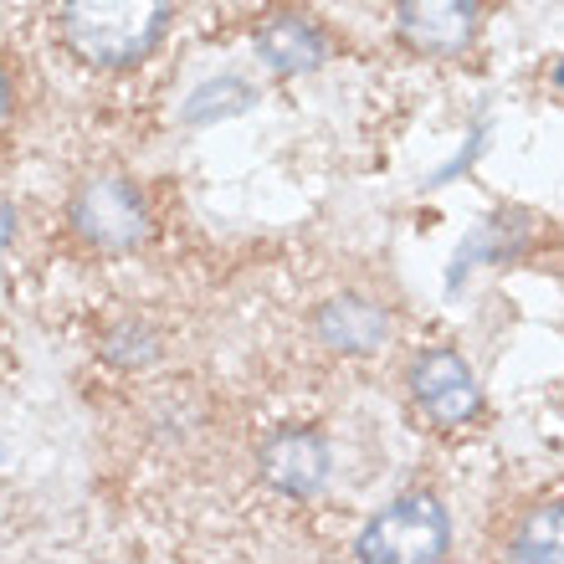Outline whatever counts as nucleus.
<instances>
[{
  "instance_id": "obj_4",
  "label": "nucleus",
  "mask_w": 564,
  "mask_h": 564,
  "mask_svg": "<svg viewBox=\"0 0 564 564\" xmlns=\"http://www.w3.org/2000/svg\"><path fill=\"white\" fill-rule=\"evenodd\" d=\"M411 395L436 426H462L482 411V390L457 349H426L411 365Z\"/></svg>"
},
{
  "instance_id": "obj_13",
  "label": "nucleus",
  "mask_w": 564,
  "mask_h": 564,
  "mask_svg": "<svg viewBox=\"0 0 564 564\" xmlns=\"http://www.w3.org/2000/svg\"><path fill=\"white\" fill-rule=\"evenodd\" d=\"M6 113H11V83H6V73H0V123H6Z\"/></svg>"
},
{
  "instance_id": "obj_14",
  "label": "nucleus",
  "mask_w": 564,
  "mask_h": 564,
  "mask_svg": "<svg viewBox=\"0 0 564 564\" xmlns=\"http://www.w3.org/2000/svg\"><path fill=\"white\" fill-rule=\"evenodd\" d=\"M554 83H560V88H564V62H560V67H554Z\"/></svg>"
},
{
  "instance_id": "obj_1",
  "label": "nucleus",
  "mask_w": 564,
  "mask_h": 564,
  "mask_svg": "<svg viewBox=\"0 0 564 564\" xmlns=\"http://www.w3.org/2000/svg\"><path fill=\"white\" fill-rule=\"evenodd\" d=\"M170 0H67L62 36L93 67H134L160 46Z\"/></svg>"
},
{
  "instance_id": "obj_10",
  "label": "nucleus",
  "mask_w": 564,
  "mask_h": 564,
  "mask_svg": "<svg viewBox=\"0 0 564 564\" xmlns=\"http://www.w3.org/2000/svg\"><path fill=\"white\" fill-rule=\"evenodd\" d=\"M241 108H252V88L241 83V77H216L206 88L191 93V104H185V119L191 123H210V119H231Z\"/></svg>"
},
{
  "instance_id": "obj_3",
  "label": "nucleus",
  "mask_w": 564,
  "mask_h": 564,
  "mask_svg": "<svg viewBox=\"0 0 564 564\" xmlns=\"http://www.w3.org/2000/svg\"><path fill=\"white\" fill-rule=\"evenodd\" d=\"M73 231L98 252H129L149 237V206L134 180L93 175L73 195Z\"/></svg>"
},
{
  "instance_id": "obj_7",
  "label": "nucleus",
  "mask_w": 564,
  "mask_h": 564,
  "mask_svg": "<svg viewBox=\"0 0 564 564\" xmlns=\"http://www.w3.org/2000/svg\"><path fill=\"white\" fill-rule=\"evenodd\" d=\"M313 334L334 355H380L390 339V313L380 303H370V297L344 293V297H328L318 308Z\"/></svg>"
},
{
  "instance_id": "obj_8",
  "label": "nucleus",
  "mask_w": 564,
  "mask_h": 564,
  "mask_svg": "<svg viewBox=\"0 0 564 564\" xmlns=\"http://www.w3.org/2000/svg\"><path fill=\"white\" fill-rule=\"evenodd\" d=\"M257 57L268 62L278 77H297V73H313L328 62V42L324 31L303 21V15H272L268 26L257 31Z\"/></svg>"
},
{
  "instance_id": "obj_5",
  "label": "nucleus",
  "mask_w": 564,
  "mask_h": 564,
  "mask_svg": "<svg viewBox=\"0 0 564 564\" xmlns=\"http://www.w3.org/2000/svg\"><path fill=\"white\" fill-rule=\"evenodd\" d=\"M395 26L416 57H457L477 36V0H401Z\"/></svg>"
},
{
  "instance_id": "obj_11",
  "label": "nucleus",
  "mask_w": 564,
  "mask_h": 564,
  "mask_svg": "<svg viewBox=\"0 0 564 564\" xmlns=\"http://www.w3.org/2000/svg\"><path fill=\"white\" fill-rule=\"evenodd\" d=\"M160 355V339L139 324H123L119 334H108V359H119V365H149V359Z\"/></svg>"
},
{
  "instance_id": "obj_2",
  "label": "nucleus",
  "mask_w": 564,
  "mask_h": 564,
  "mask_svg": "<svg viewBox=\"0 0 564 564\" xmlns=\"http://www.w3.org/2000/svg\"><path fill=\"white\" fill-rule=\"evenodd\" d=\"M359 560L370 564H431L452 554V519L431 492H411L395 498L390 508H380L365 534L355 544Z\"/></svg>"
},
{
  "instance_id": "obj_6",
  "label": "nucleus",
  "mask_w": 564,
  "mask_h": 564,
  "mask_svg": "<svg viewBox=\"0 0 564 564\" xmlns=\"http://www.w3.org/2000/svg\"><path fill=\"white\" fill-rule=\"evenodd\" d=\"M262 477H268L278 492L288 498H313V492L328 488V473H334V452L318 431H282L262 446V457H257Z\"/></svg>"
},
{
  "instance_id": "obj_12",
  "label": "nucleus",
  "mask_w": 564,
  "mask_h": 564,
  "mask_svg": "<svg viewBox=\"0 0 564 564\" xmlns=\"http://www.w3.org/2000/svg\"><path fill=\"white\" fill-rule=\"evenodd\" d=\"M11 237H15V210L0 200V247H11Z\"/></svg>"
},
{
  "instance_id": "obj_9",
  "label": "nucleus",
  "mask_w": 564,
  "mask_h": 564,
  "mask_svg": "<svg viewBox=\"0 0 564 564\" xmlns=\"http://www.w3.org/2000/svg\"><path fill=\"white\" fill-rule=\"evenodd\" d=\"M508 560L534 564H564V503H544L519 523V534L508 539Z\"/></svg>"
}]
</instances>
